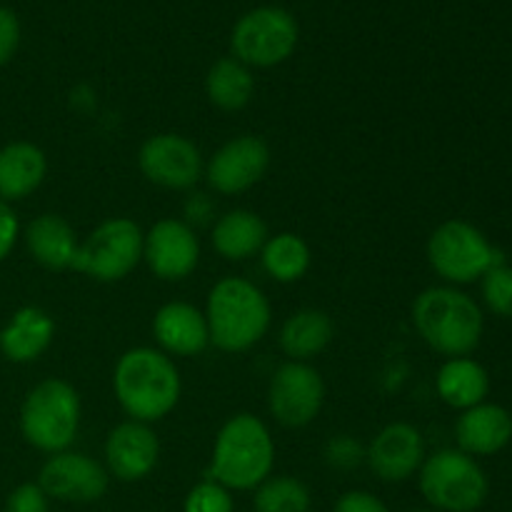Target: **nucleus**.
Here are the masks:
<instances>
[{
    "label": "nucleus",
    "mask_w": 512,
    "mask_h": 512,
    "mask_svg": "<svg viewBox=\"0 0 512 512\" xmlns=\"http://www.w3.org/2000/svg\"><path fill=\"white\" fill-rule=\"evenodd\" d=\"M115 398L138 423L165 418L180 400V373L173 360L153 348H133L113 373Z\"/></svg>",
    "instance_id": "f257e3e1"
},
{
    "label": "nucleus",
    "mask_w": 512,
    "mask_h": 512,
    "mask_svg": "<svg viewBox=\"0 0 512 512\" xmlns=\"http://www.w3.org/2000/svg\"><path fill=\"white\" fill-rule=\"evenodd\" d=\"M275 445L263 420L250 413L230 418L220 428L213 448L210 475L228 490H255L270 478Z\"/></svg>",
    "instance_id": "f03ea898"
},
{
    "label": "nucleus",
    "mask_w": 512,
    "mask_h": 512,
    "mask_svg": "<svg viewBox=\"0 0 512 512\" xmlns=\"http://www.w3.org/2000/svg\"><path fill=\"white\" fill-rule=\"evenodd\" d=\"M210 343L225 353H243L270 328L268 298L250 280L223 278L208 295Z\"/></svg>",
    "instance_id": "7ed1b4c3"
},
{
    "label": "nucleus",
    "mask_w": 512,
    "mask_h": 512,
    "mask_svg": "<svg viewBox=\"0 0 512 512\" xmlns=\"http://www.w3.org/2000/svg\"><path fill=\"white\" fill-rule=\"evenodd\" d=\"M413 323L420 338L438 353L465 358L483 335V313L473 298L453 288H428L415 298Z\"/></svg>",
    "instance_id": "20e7f679"
},
{
    "label": "nucleus",
    "mask_w": 512,
    "mask_h": 512,
    "mask_svg": "<svg viewBox=\"0 0 512 512\" xmlns=\"http://www.w3.org/2000/svg\"><path fill=\"white\" fill-rule=\"evenodd\" d=\"M80 428V398L65 380L48 378L35 385L20 408V430L33 448L63 453Z\"/></svg>",
    "instance_id": "39448f33"
},
{
    "label": "nucleus",
    "mask_w": 512,
    "mask_h": 512,
    "mask_svg": "<svg viewBox=\"0 0 512 512\" xmlns=\"http://www.w3.org/2000/svg\"><path fill=\"white\" fill-rule=\"evenodd\" d=\"M488 490L483 468L463 450H440L420 465V493L443 512H475Z\"/></svg>",
    "instance_id": "423d86ee"
},
{
    "label": "nucleus",
    "mask_w": 512,
    "mask_h": 512,
    "mask_svg": "<svg viewBox=\"0 0 512 512\" xmlns=\"http://www.w3.org/2000/svg\"><path fill=\"white\" fill-rule=\"evenodd\" d=\"M143 240V230L130 218L105 220L78 245L70 268L100 283L123 280L143 260Z\"/></svg>",
    "instance_id": "0eeeda50"
},
{
    "label": "nucleus",
    "mask_w": 512,
    "mask_h": 512,
    "mask_svg": "<svg viewBox=\"0 0 512 512\" xmlns=\"http://www.w3.org/2000/svg\"><path fill=\"white\" fill-rule=\"evenodd\" d=\"M428 260L435 273L450 283H473L490 268L505 265L488 238L465 220H448L435 228L428 240Z\"/></svg>",
    "instance_id": "6e6552de"
},
{
    "label": "nucleus",
    "mask_w": 512,
    "mask_h": 512,
    "mask_svg": "<svg viewBox=\"0 0 512 512\" xmlns=\"http://www.w3.org/2000/svg\"><path fill=\"white\" fill-rule=\"evenodd\" d=\"M235 60L255 68H273L293 55L298 23L283 8H255L235 23L230 35Z\"/></svg>",
    "instance_id": "1a4fd4ad"
},
{
    "label": "nucleus",
    "mask_w": 512,
    "mask_h": 512,
    "mask_svg": "<svg viewBox=\"0 0 512 512\" xmlns=\"http://www.w3.org/2000/svg\"><path fill=\"white\" fill-rule=\"evenodd\" d=\"M325 400L323 378L308 363L280 365L270 380L268 405L273 418L285 428H305L318 418Z\"/></svg>",
    "instance_id": "9d476101"
},
{
    "label": "nucleus",
    "mask_w": 512,
    "mask_h": 512,
    "mask_svg": "<svg viewBox=\"0 0 512 512\" xmlns=\"http://www.w3.org/2000/svg\"><path fill=\"white\" fill-rule=\"evenodd\" d=\"M138 165L150 183L168 190L193 188L203 175V155L188 138L175 133L153 135L138 153Z\"/></svg>",
    "instance_id": "9b49d317"
},
{
    "label": "nucleus",
    "mask_w": 512,
    "mask_h": 512,
    "mask_svg": "<svg viewBox=\"0 0 512 512\" xmlns=\"http://www.w3.org/2000/svg\"><path fill=\"white\" fill-rule=\"evenodd\" d=\"M108 470L83 453H55L40 468L38 485L60 503H95L108 490Z\"/></svg>",
    "instance_id": "f8f14e48"
},
{
    "label": "nucleus",
    "mask_w": 512,
    "mask_h": 512,
    "mask_svg": "<svg viewBox=\"0 0 512 512\" xmlns=\"http://www.w3.org/2000/svg\"><path fill=\"white\" fill-rule=\"evenodd\" d=\"M270 165V150L258 135H240L225 143L205 165L210 188L223 195L245 193L260 183Z\"/></svg>",
    "instance_id": "ddd939ff"
},
{
    "label": "nucleus",
    "mask_w": 512,
    "mask_h": 512,
    "mask_svg": "<svg viewBox=\"0 0 512 512\" xmlns=\"http://www.w3.org/2000/svg\"><path fill=\"white\" fill-rule=\"evenodd\" d=\"M148 268L163 280H183L198 268L200 243L183 220L165 218L148 230L143 240Z\"/></svg>",
    "instance_id": "4468645a"
},
{
    "label": "nucleus",
    "mask_w": 512,
    "mask_h": 512,
    "mask_svg": "<svg viewBox=\"0 0 512 512\" xmlns=\"http://www.w3.org/2000/svg\"><path fill=\"white\" fill-rule=\"evenodd\" d=\"M370 470L385 483H403L425 463L423 435L410 423H390L365 450Z\"/></svg>",
    "instance_id": "2eb2a0df"
},
{
    "label": "nucleus",
    "mask_w": 512,
    "mask_h": 512,
    "mask_svg": "<svg viewBox=\"0 0 512 512\" xmlns=\"http://www.w3.org/2000/svg\"><path fill=\"white\" fill-rule=\"evenodd\" d=\"M160 458V443L145 423L130 420L110 430L105 440V463L108 470L123 483L148 478Z\"/></svg>",
    "instance_id": "dca6fc26"
},
{
    "label": "nucleus",
    "mask_w": 512,
    "mask_h": 512,
    "mask_svg": "<svg viewBox=\"0 0 512 512\" xmlns=\"http://www.w3.org/2000/svg\"><path fill=\"white\" fill-rule=\"evenodd\" d=\"M153 333L160 348L168 353L190 358L208 348V320L198 308L188 303H168L155 313Z\"/></svg>",
    "instance_id": "f3484780"
},
{
    "label": "nucleus",
    "mask_w": 512,
    "mask_h": 512,
    "mask_svg": "<svg viewBox=\"0 0 512 512\" xmlns=\"http://www.w3.org/2000/svg\"><path fill=\"white\" fill-rule=\"evenodd\" d=\"M455 438L465 455H495L510 443L512 415L500 405L480 403L460 415Z\"/></svg>",
    "instance_id": "a211bd4d"
},
{
    "label": "nucleus",
    "mask_w": 512,
    "mask_h": 512,
    "mask_svg": "<svg viewBox=\"0 0 512 512\" xmlns=\"http://www.w3.org/2000/svg\"><path fill=\"white\" fill-rule=\"evenodd\" d=\"M55 323L43 308L25 305L15 310L10 323L0 330V353L10 363H33L50 348Z\"/></svg>",
    "instance_id": "6ab92c4d"
},
{
    "label": "nucleus",
    "mask_w": 512,
    "mask_h": 512,
    "mask_svg": "<svg viewBox=\"0 0 512 512\" xmlns=\"http://www.w3.org/2000/svg\"><path fill=\"white\" fill-rule=\"evenodd\" d=\"M48 170L45 153L33 143H10L0 148V200L28 198L40 188Z\"/></svg>",
    "instance_id": "aec40b11"
},
{
    "label": "nucleus",
    "mask_w": 512,
    "mask_h": 512,
    "mask_svg": "<svg viewBox=\"0 0 512 512\" xmlns=\"http://www.w3.org/2000/svg\"><path fill=\"white\" fill-rule=\"evenodd\" d=\"M25 245L35 263L48 270H65L73 265L75 253H78V240L70 223L60 215L45 213L38 215L25 230Z\"/></svg>",
    "instance_id": "412c9836"
},
{
    "label": "nucleus",
    "mask_w": 512,
    "mask_h": 512,
    "mask_svg": "<svg viewBox=\"0 0 512 512\" xmlns=\"http://www.w3.org/2000/svg\"><path fill=\"white\" fill-rule=\"evenodd\" d=\"M268 240V228L263 218L250 210H230L215 223L213 248L225 260H245L263 250Z\"/></svg>",
    "instance_id": "4be33fe9"
},
{
    "label": "nucleus",
    "mask_w": 512,
    "mask_h": 512,
    "mask_svg": "<svg viewBox=\"0 0 512 512\" xmlns=\"http://www.w3.org/2000/svg\"><path fill=\"white\" fill-rule=\"evenodd\" d=\"M333 340V320L323 310H298L280 328V348L288 358L305 363L323 353Z\"/></svg>",
    "instance_id": "5701e85b"
},
{
    "label": "nucleus",
    "mask_w": 512,
    "mask_h": 512,
    "mask_svg": "<svg viewBox=\"0 0 512 512\" xmlns=\"http://www.w3.org/2000/svg\"><path fill=\"white\" fill-rule=\"evenodd\" d=\"M488 390V370L470 358L448 360L438 373V395L450 408H475L483 403Z\"/></svg>",
    "instance_id": "b1692460"
},
{
    "label": "nucleus",
    "mask_w": 512,
    "mask_h": 512,
    "mask_svg": "<svg viewBox=\"0 0 512 512\" xmlns=\"http://www.w3.org/2000/svg\"><path fill=\"white\" fill-rule=\"evenodd\" d=\"M205 90H208L210 103L218 105L220 110H240L253 98L255 80L248 65L235 58H223L208 70Z\"/></svg>",
    "instance_id": "393cba45"
},
{
    "label": "nucleus",
    "mask_w": 512,
    "mask_h": 512,
    "mask_svg": "<svg viewBox=\"0 0 512 512\" xmlns=\"http://www.w3.org/2000/svg\"><path fill=\"white\" fill-rule=\"evenodd\" d=\"M263 268L278 283H295L310 268V248L300 235L280 233L263 245Z\"/></svg>",
    "instance_id": "a878e982"
},
{
    "label": "nucleus",
    "mask_w": 512,
    "mask_h": 512,
    "mask_svg": "<svg viewBox=\"0 0 512 512\" xmlns=\"http://www.w3.org/2000/svg\"><path fill=\"white\" fill-rule=\"evenodd\" d=\"M253 505L255 512H308L310 490L288 475L268 478L255 490Z\"/></svg>",
    "instance_id": "bb28decb"
},
{
    "label": "nucleus",
    "mask_w": 512,
    "mask_h": 512,
    "mask_svg": "<svg viewBox=\"0 0 512 512\" xmlns=\"http://www.w3.org/2000/svg\"><path fill=\"white\" fill-rule=\"evenodd\" d=\"M483 298L495 315L512 318V268L498 265L483 275Z\"/></svg>",
    "instance_id": "cd10ccee"
},
{
    "label": "nucleus",
    "mask_w": 512,
    "mask_h": 512,
    "mask_svg": "<svg viewBox=\"0 0 512 512\" xmlns=\"http://www.w3.org/2000/svg\"><path fill=\"white\" fill-rule=\"evenodd\" d=\"M183 512H233V498L228 488L215 480H205L190 490Z\"/></svg>",
    "instance_id": "c85d7f7f"
},
{
    "label": "nucleus",
    "mask_w": 512,
    "mask_h": 512,
    "mask_svg": "<svg viewBox=\"0 0 512 512\" xmlns=\"http://www.w3.org/2000/svg\"><path fill=\"white\" fill-rule=\"evenodd\" d=\"M325 460H328L330 468L353 470L365 460V450L360 448L358 440L350 438V435H338V438L330 440L328 448H325Z\"/></svg>",
    "instance_id": "c756f323"
},
{
    "label": "nucleus",
    "mask_w": 512,
    "mask_h": 512,
    "mask_svg": "<svg viewBox=\"0 0 512 512\" xmlns=\"http://www.w3.org/2000/svg\"><path fill=\"white\" fill-rule=\"evenodd\" d=\"M5 512H48V495L38 483H23L8 495Z\"/></svg>",
    "instance_id": "7c9ffc66"
},
{
    "label": "nucleus",
    "mask_w": 512,
    "mask_h": 512,
    "mask_svg": "<svg viewBox=\"0 0 512 512\" xmlns=\"http://www.w3.org/2000/svg\"><path fill=\"white\" fill-rule=\"evenodd\" d=\"M20 45V20L10 8L0 5V68L10 63Z\"/></svg>",
    "instance_id": "2f4dec72"
},
{
    "label": "nucleus",
    "mask_w": 512,
    "mask_h": 512,
    "mask_svg": "<svg viewBox=\"0 0 512 512\" xmlns=\"http://www.w3.org/2000/svg\"><path fill=\"white\" fill-rule=\"evenodd\" d=\"M333 512H390L385 508V503L375 495L363 493V490H353V493H345L343 498L335 503Z\"/></svg>",
    "instance_id": "473e14b6"
},
{
    "label": "nucleus",
    "mask_w": 512,
    "mask_h": 512,
    "mask_svg": "<svg viewBox=\"0 0 512 512\" xmlns=\"http://www.w3.org/2000/svg\"><path fill=\"white\" fill-rule=\"evenodd\" d=\"M20 223L18 215L13 213L8 203L0 200V260H5L10 255V250L15 248V240H18Z\"/></svg>",
    "instance_id": "72a5a7b5"
},
{
    "label": "nucleus",
    "mask_w": 512,
    "mask_h": 512,
    "mask_svg": "<svg viewBox=\"0 0 512 512\" xmlns=\"http://www.w3.org/2000/svg\"><path fill=\"white\" fill-rule=\"evenodd\" d=\"M185 210H188V215L193 220H198V223H203L205 218H208L210 213V203L205 195H193V198L188 200V205H185Z\"/></svg>",
    "instance_id": "f704fd0d"
},
{
    "label": "nucleus",
    "mask_w": 512,
    "mask_h": 512,
    "mask_svg": "<svg viewBox=\"0 0 512 512\" xmlns=\"http://www.w3.org/2000/svg\"><path fill=\"white\" fill-rule=\"evenodd\" d=\"M423 512H428V510H423Z\"/></svg>",
    "instance_id": "c9c22d12"
}]
</instances>
